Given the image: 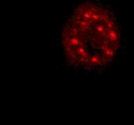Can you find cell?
<instances>
[{
  "instance_id": "1",
  "label": "cell",
  "mask_w": 134,
  "mask_h": 125,
  "mask_svg": "<svg viewBox=\"0 0 134 125\" xmlns=\"http://www.w3.org/2000/svg\"><path fill=\"white\" fill-rule=\"evenodd\" d=\"M123 40V26L116 12L100 2L79 5L61 33V45L68 62L87 71L109 68L122 50Z\"/></svg>"
}]
</instances>
